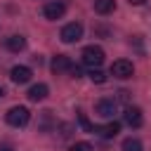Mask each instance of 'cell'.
<instances>
[{"mask_svg":"<svg viewBox=\"0 0 151 151\" xmlns=\"http://www.w3.org/2000/svg\"><path fill=\"white\" fill-rule=\"evenodd\" d=\"M94 111L101 118H113V113L118 111V104H116V99H99L97 106H94Z\"/></svg>","mask_w":151,"mask_h":151,"instance_id":"obj_6","label":"cell"},{"mask_svg":"<svg viewBox=\"0 0 151 151\" xmlns=\"http://www.w3.org/2000/svg\"><path fill=\"white\" fill-rule=\"evenodd\" d=\"M59 38H61V42H66V45H71V42H78V40L83 38V26H80L78 21H71V24H66V26L61 28Z\"/></svg>","mask_w":151,"mask_h":151,"instance_id":"obj_3","label":"cell"},{"mask_svg":"<svg viewBox=\"0 0 151 151\" xmlns=\"http://www.w3.org/2000/svg\"><path fill=\"white\" fill-rule=\"evenodd\" d=\"M118 99L127 104V101H130V92H127V90H120V92H118Z\"/></svg>","mask_w":151,"mask_h":151,"instance_id":"obj_20","label":"cell"},{"mask_svg":"<svg viewBox=\"0 0 151 151\" xmlns=\"http://www.w3.org/2000/svg\"><path fill=\"white\" fill-rule=\"evenodd\" d=\"M0 151H12V146H0Z\"/></svg>","mask_w":151,"mask_h":151,"instance_id":"obj_22","label":"cell"},{"mask_svg":"<svg viewBox=\"0 0 151 151\" xmlns=\"http://www.w3.org/2000/svg\"><path fill=\"white\" fill-rule=\"evenodd\" d=\"M78 120H80V125H83V127H85L87 132H92V127H94V125H92V123H90V120H87V118H85L83 113H80V118H78Z\"/></svg>","mask_w":151,"mask_h":151,"instance_id":"obj_18","label":"cell"},{"mask_svg":"<svg viewBox=\"0 0 151 151\" xmlns=\"http://www.w3.org/2000/svg\"><path fill=\"white\" fill-rule=\"evenodd\" d=\"M90 80H92V83H104V80H106V73L99 71V68H92V71H90Z\"/></svg>","mask_w":151,"mask_h":151,"instance_id":"obj_15","label":"cell"},{"mask_svg":"<svg viewBox=\"0 0 151 151\" xmlns=\"http://www.w3.org/2000/svg\"><path fill=\"white\" fill-rule=\"evenodd\" d=\"M31 68L28 66H14L12 71H9V78L14 80V83H19V85H24V83H28L31 80Z\"/></svg>","mask_w":151,"mask_h":151,"instance_id":"obj_9","label":"cell"},{"mask_svg":"<svg viewBox=\"0 0 151 151\" xmlns=\"http://www.w3.org/2000/svg\"><path fill=\"white\" fill-rule=\"evenodd\" d=\"M50 125H52V111H42V123H40V127L47 130Z\"/></svg>","mask_w":151,"mask_h":151,"instance_id":"obj_17","label":"cell"},{"mask_svg":"<svg viewBox=\"0 0 151 151\" xmlns=\"http://www.w3.org/2000/svg\"><path fill=\"white\" fill-rule=\"evenodd\" d=\"M68 73H71V76H73V78H80V76H83V68H80V66H76V64H73V66H71V68H68Z\"/></svg>","mask_w":151,"mask_h":151,"instance_id":"obj_19","label":"cell"},{"mask_svg":"<svg viewBox=\"0 0 151 151\" xmlns=\"http://www.w3.org/2000/svg\"><path fill=\"white\" fill-rule=\"evenodd\" d=\"M146 0H130V5H144Z\"/></svg>","mask_w":151,"mask_h":151,"instance_id":"obj_21","label":"cell"},{"mask_svg":"<svg viewBox=\"0 0 151 151\" xmlns=\"http://www.w3.org/2000/svg\"><path fill=\"white\" fill-rule=\"evenodd\" d=\"M73 66V61L66 57V54H57L54 59H52V64H50V68L54 71V73H64V71H68Z\"/></svg>","mask_w":151,"mask_h":151,"instance_id":"obj_10","label":"cell"},{"mask_svg":"<svg viewBox=\"0 0 151 151\" xmlns=\"http://www.w3.org/2000/svg\"><path fill=\"white\" fill-rule=\"evenodd\" d=\"M92 132H97V134L104 137V139H113V137L120 132V123H118V120H111V123H104V125H94Z\"/></svg>","mask_w":151,"mask_h":151,"instance_id":"obj_5","label":"cell"},{"mask_svg":"<svg viewBox=\"0 0 151 151\" xmlns=\"http://www.w3.org/2000/svg\"><path fill=\"white\" fill-rule=\"evenodd\" d=\"M125 123H127L130 127H142V123H144L142 109H139V106H127V109H125Z\"/></svg>","mask_w":151,"mask_h":151,"instance_id":"obj_8","label":"cell"},{"mask_svg":"<svg viewBox=\"0 0 151 151\" xmlns=\"http://www.w3.org/2000/svg\"><path fill=\"white\" fill-rule=\"evenodd\" d=\"M2 97H5V90H2V87H0V99H2Z\"/></svg>","mask_w":151,"mask_h":151,"instance_id":"obj_23","label":"cell"},{"mask_svg":"<svg viewBox=\"0 0 151 151\" xmlns=\"http://www.w3.org/2000/svg\"><path fill=\"white\" fill-rule=\"evenodd\" d=\"M64 12H66V5L61 2V0H52V2H47L45 5V9H42V14L47 17V19H61L64 17Z\"/></svg>","mask_w":151,"mask_h":151,"instance_id":"obj_7","label":"cell"},{"mask_svg":"<svg viewBox=\"0 0 151 151\" xmlns=\"http://www.w3.org/2000/svg\"><path fill=\"white\" fill-rule=\"evenodd\" d=\"M132 73H134V68H132V61H127V59H118V61L111 64V76L113 78L125 80V78H132Z\"/></svg>","mask_w":151,"mask_h":151,"instance_id":"obj_4","label":"cell"},{"mask_svg":"<svg viewBox=\"0 0 151 151\" xmlns=\"http://www.w3.org/2000/svg\"><path fill=\"white\" fill-rule=\"evenodd\" d=\"M116 9V0H94V12L97 14H111Z\"/></svg>","mask_w":151,"mask_h":151,"instance_id":"obj_13","label":"cell"},{"mask_svg":"<svg viewBox=\"0 0 151 151\" xmlns=\"http://www.w3.org/2000/svg\"><path fill=\"white\" fill-rule=\"evenodd\" d=\"M68 151H92V144H87V142H76Z\"/></svg>","mask_w":151,"mask_h":151,"instance_id":"obj_16","label":"cell"},{"mask_svg":"<svg viewBox=\"0 0 151 151\" xmlns=\"http://www.w3.org/2000/svg\"><path fill=\"white\" fill-rule=\"evenodd\" d=\"M5 120H7L12 127H24V125H28L31 113H28L26 106H12V109L5 113Z\"/></svg>","mask_w":151,"mask_h":151,"instance_id":"obj_1","label":"cell"},{"mask_svg":"<svg viewBox=\"0 0 151 151\" xmlns=\"http://www.w3.org/2000/svg\"><path fill=\"white\" fill-rule=\"evenodd\" d=\"M123 151H142V142L134 137H127L123 139Z\"/></svg>","mask_w":151,"mask_h":151,"instance_id":"obj_14","label":"cell"},{"mask_svg":"<svg viewBox=\"0 0 151 151\" xmlns=\"http://www.w3.org/2000/svg\"><path fill=\"white\" fill-rule=\"evenodd\" d=\"M47 94H50V87H47L45 83H35V85H31V90H28V99H31V101H42Z\"/></svg>","mask_w":151,"mask_h":151,"instance_id":"obj_11","label":"cell"},{"mask_svg":"<svg viewBox=\"0 0 151 151\" xmlns=\"http://www.w3.org/2000/svg\"><path fill=\"white\" fill-rule=\"evenodd\" d=\"M83 64L90 68H99L104 64V50L99 45H87L83 50Z\"/></svg>","mask_w":151,"mask_h":151,"instance_id":"obj_2","label":"cell"},{"mask_svg":"<svg viewBox=\"0 0 151 151\" xmlns=\"http://www.w3.org/2000/svg\"><path fill=\"white\" fill-rule=\"evenodd\" d=\"M5 45H7L9 52H21V50L26 47V38H24V35H9V38L5 40Z\"/></svg>","mask_w":151,"mask_h":151,"instance_id":"obj_12","label":"cell"}]
</instances>
